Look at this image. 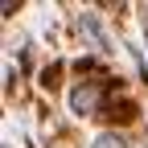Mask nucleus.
Returning a JSON list of instances; mask_svg holds the SVG:
<instances>
[{"label":"nucleus","instance_id":"f257e3e1","mask_svg":"<svg viewBox=\"0 0 148 148\" xmlns=\"http://www.w3.org/2000/svg\"><path fill=\"white\" fill-rule=\"evenodd\" d=\"M95 103H99L95 86H78V90L70 95V107H74V111H82V115H90V111H95Z\"/></svg>","mask_w":148,"mask_h":148},{"label":"nucleus","instance_id":"f03ea898","mask_svg":"<svg viewBox=\"0 0 148 148\" xmlns=\"http://www.w3.org/2000/svg\"><path fill=\"white\" fill-rule=\"evenodd\" d=\"M95 148H127V140H123V136H99Z\"/></svg>","mask_w":148,"mask_h":148}]
</instances>
